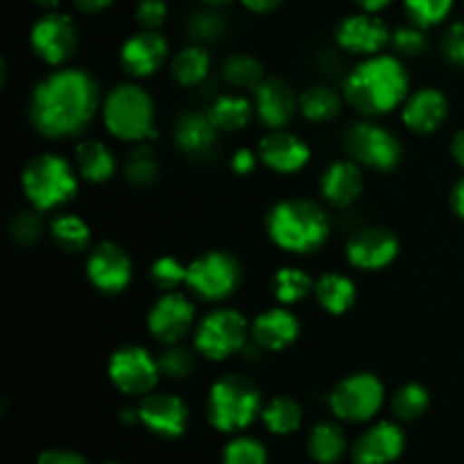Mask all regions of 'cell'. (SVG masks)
<instances>
[{
	"label": "cell",
	"mask_w": 464,
	"mask_h": 464,
	"mask_svg": "<svg viewBox=\"0 0 464 464\" xmlns=\"http://www.w3.org/2000/svg\"><path fill=\"white\" fill-rule=\"evenodd\" d=\"M98 109V82L82 68H57L34 86L27 116L41 136L62 140L84 134Z\"/></svg>",
	"instance_id": "obj_1"
},
{
	"label": "cell",
	"mask_w": 464,
	"mask_h": 464,
	"mask_svg": "<svg viewBox=\"0 0 464 464\" xmlns=\"http://www.w3.org/2000/svg\"><path fill=\"white\" fill-rule=\"evenodd\" d=\"M411 77L397 54L365 57L344 77V100L365 116H385L406 102Z\"/></svg>",
	"instance_id": "obj_2"
},
{
	"label": "cell",
	"mask_w": 464,
	"mask_h": 464,
	"mask_svg": "<svg viewBox=\"0 0 464 464\" xmlns=\"http://www.w3.org/2000/svg\"><path fill=\"white\" fill-rule=\"evenodd\" d=\"M266 229L272 243L284 252L313 254L329 240L331 222L317 202L284 199L270 208Z\"/></svg>",
	"instance_id": "obj_3"
},
{
	"label": "cell",
	"mask_w": 464,
	"mask_h": 464,
	"mask_svg": "<svg viewBox=\"0 0 464 464\" xmlns=\"http://www.w3.org/2000/svg\"><path fill=\"white\" fill-rule=\"evenodd\" d=\"M77 168L59 154L44 152L25 163L21 188L27 204L41 213L54 211L71 202L77 193Z\"/></svg>",
	"instance_id": "obj_4"
},
{
	"label": "cell",
	"mask_w": 464,
	"mask_h": 464,
	"mask_svg": "<svg viewBox=\"0 0 464 464\" xmlns=\"http://www.w3.org/2000/svg\"><path fill=\"white\" fill-rule=\"evenodd\" d=\"M261 390L243 374H227L208 390L207 415L213 429L222 433L243 430L263 412Z\"/></svg>",
	"instance_id": "obj_5"
},
{
	"label": "cell",
	"mask_w": 464,
	"mask_h": 464,
	"mask_svg": "<svg viewBox=\"0 0 464 464\" xmlns=\"http://www.w3.org/2000/svg\"><path fill=\"white\" fill-rule=\"evenodd\" d=\"M102 122L109 134L118 140H140L152 139L154 131V102L152 95L139 84H118L104 95L102 100Z\"/></svg>",
	"instance_id": "obj_6"
},
{
	"label": "cell",
	"mask_w": 464,
	"mask_h": 464,
	"mask_svg": "<svg viewBox=\"0 0 464 464\" xmlns=\"http://www.w3.org/2000/svg\"><path fill=\"white\" fill-rule=\"evenodd\" d=\"M249 329L252 324L236 308H216L199 320L195 329V349L207 361H227L247 347L252 340Z\"/></svg>",
	"instance_id": "obj_7"
},
{
	"label": "cell",
	"mask_w": 464,
	"mask_h": 464,
	"mask_svg": "<svg viewBox=\"0 0 464 464\" xmlns=\"http://www.w3.org/2000/svg\"><path fill=\"white\" fill-rule=\"evenodd\" d=\"M243 281V267L238 258L227 252H207L188 263L186 285L204 302L229 299Z\"/></svg>",
	"instance_id": "obj_8"
},
{
	"label": "cell",
	"mask_w": 464,
	"mask_h": 464,
	"mask_svg": "<svg viewBox=\"0 0 464 464\" xmlns=\"http://www.w3.org/2000/svg\"><path fill=\"white\" fill-rule=\"evenodd\" d=\"M344 150L349 159L379 172H390L401 163V140L383 125L361 121L353 122L344 134Z\"/></svg>",
	"instance_id": "obj_9"
},
{
	"label": "cell",
	"mask_w": 464,
	"mask_h": 464,
	"mask_svg": "<svg viewBox=\"0 0 464 464\" xmlns=\"http://www.w3.org/2000/svg\"><path fill=\"white\" fill-rule=\"evenodd\" d=\"M383 383L370 372H361L347 376L331 390L329 406L343 421H370L383 406Z\"/></svg>",
	"instance_id": "obj_10"
},
{
	"label": "cell",
	"mask_w": 464,
	"mask_h": 464,
	"mask_svg": "<svg viewBox=\"0 0 464 464\" xmlns=\"http://www.w3.org/2000/svg\"><path fill=\"white\" fill-rule=\"evenodd\" d=\"M161 376L159 358L139 344H125L109 358V379L122 394L130 397H145L154 392Z\"/></svg>",
	"instance_id": "obj_11"
},
{
	"label": "cell",
	"mask_w": 464,
	"mask_h": 464,
	"mask_svg": "<svg viewBox=\"0 0 464 464\" xmlns=\"http://www.w3.org/2000/svg\"><path fill=\"white\" fill-rule=\"evenodd\" d=\"M32 53L48 66H63L77 53L80 36L71 16L59 12H48L32 25L30 30Z\"/></svg>",
	"instance_id": "obj_12"
},
{
	"label": "cell",
	"mask_w": 464,
	"mask_h": 464,
	"mask_svg": "<svg viewBox=\"0 0 464 464\" xmlns=\"http://www.w3.org/2000/svg\"><path fill=\"white\" fill-rule=\"evenodd\" d=\"M86 276L100 293L121 295L131 284L134 266H131L130 254L121 245L104 240L86 254Z\"/></svg>",
	"instance_id": "obj_13"
},
{
	"label": "cell",
	"mask_w": 464,
	"mask_h": 464,
	"mask_svg": "<svg viewBox=\"0 0 464 464\" xmlns=\"http://www.w3.org/2000/svg\"><path fill=\"white\" fill-rule=\"evenodd\" d=\"M399 238L388 227H361L347 240V261L365 272H376L388 267L399 256Z\"/></svg>",
	"instance_id": "obj_14"
},
{
	"label": "cell",
	"mask_w": 464,
	"mask_h": 464,
	"mask_svg": "<svg viewBox=\"0 0 464 464\" xmlns=\"http://www.w3.org/2000/svg\"><path fill=\"white\" fill-rule=\"evenodd\" d=\"M392 30L374 14H352L335 27V44L349 54L374 57L390 45Z\"/></svg>",
	"instance_id": "obj_15"
},
{
	"label": "cell",
	"mask_w": 464,
	"mask_h": 464,
	"mask_svg": "<svg viewBox=\"0 0 464 464\" xmlns=\"http://www.w3.org/2000/svg\"><path fill=\"white\" fill-rule=\"evenodd\" d=\"M195 322V304L179 290L163 293L148 313V329L161 344H175L186 338Z\"/></svg>",
	"instance_id": "obj_16"
},
{
	"label": "cell",
	"mask_w": 464,
	"mask_h": 464,
	"mask_svg": "<svg viewBox=\"0 0 464 464\" xmlns=\"http://www.w3.org/2000/svg\"><path fill=\"white\" fill-rule=\"evenodd\" d=\"M139 420L150 433L175 440L188 426V406L172 392H150L139 403Z\"/></svg>",
	"instance_id": "obj_17"
},
{
	"label": "cell",
	"mask_w": 464,
	"mask_h": 464,
	"mask_svg": "<svg viewBox=\"0 0 464 464\" xmlns=\"http://www.w3.org/2000/svg\"><path fill=\"white\" fill-rule=\"evenodd\" d=\"M254 111L270 130H284L299 111V95L284 77H266L254 89Z\"/></svg>",
	"instance_id": "obj_18"
},
{
	"label": "cell",
	"mask_w": 464,
	"mask_h": 464,
	"mask_svg": "<svg viewBox=\"0 0 464 464\" xmlns=\"http://www.w3.org/2000/svg\"><path fill=\"white\" fill-rule=\"evenodd\" d=\"M258 159L263 166L279 175H295L311 161V148L297 134L285 130H272L258 143Z\"/></svg>",
	"instance_id": "obj_19"
},
{
	"label": "cell",
	"mask_w": 464,
	"mask_h": 464,
	"mask_svg": "<svg viewBox=\"0 0 464 464\" xmlns=\"http://www.w3.org/2000/svg\"><path fill=\"white\" fill-rule=\"evenodd\" d=\"M168 41L157 30L131 34L121 48V66L131 77H150L166 63Z\"/></svg>",
	"instance_id": "obj_20"
},
{
	"label": "cell",
	"mask_w": 464,
	"mask_h": 464,
	"mask_svg": "<svg viewBox=\"0 0 464 464\" xmlns=\"http://www.w3.org/2000/svg\"><path fill=\"white\" fill-rule=\"evenodd\" d=\"M406 435L394 421L370 426L352 449L353 464H392L403 453Z\"/></svg>",
	"instance_id": "obj_21"
},
{
	"label": "cell",
	"mask_w": 464,
	"mask_h": 464,
	"mask_svg": "<svg viewBox=\"0 0 464 464\" xmlns=\"http://www.w3.org/2000/svg\"><path fill=\"white\" fill-rule=\"evenodd\" d=\"M175 145L179 152L188 159H208L218 148V127L213 125L208 111H198L190 109L184 111L175 121V131H172Z\"/></svg>",
	"instance_id": "obj_22"
},
{
	"label": "cell",
	"mask_w": 464,
	"mask_h": 464,
	"mask_svg": "<svg viewBox=\"0 0 464 464\" xmlns=\"http://www.w3.org/2000/svg\"><path fill=\"white\" fill-rule=\"evenodd\" d=\"M299 331L302 329H299L297 315L290 308L276 306L263 311L252 322L249 335H252L254 347L263 352H281L299 338Z\"/></svg>",
	"instance_id": "obj_23"
},
{
	"label": "cell",
	"mask_w": 464,
	"mask_h": 464,
	"mask_svg": "<svg viewBox=\"0 0 464 464\" xmlns=\"http://www.w3.org/2000/svg\"><path fill=\"white\" fill-rule=\"evenodd\" d=\"M449 116V100L438 89H420L403 102V125L415 134H433Z\"/></svg>",
	"instance_id": "obj_24"
},
{
	"label": "cell",
	"mask_w": 464,
	"mask_h": 464,
	"mask_svg": "<svg viewBox=\"0 0 464 464\" xmlns=\"http://www.w3.org/2000/svg\"><path fill=\"white\" fill-rule=\"evenodd\" d=\"M365 188L361 163L353 159L331 163L320 179V193L329 204L338 208H347L356 202Z\"/></svg>",
	"instance_id": "obj_25"
},
{
	"label": "cell",
	"mask_w": 464,
	"mask_h": 464,
	"mask_svg": "<svg viewBox=\"0 0 464 464\" xmlns=\"http://www.w3.org/2000/svg\"><path fill=\"white\" fill-rule=\"evenodd\" d=\"M72 163H75L82 179L91 181V184H104L118 170V161L113 157V152L98 139L80 140L75 148Z\"/></svg>",
	"instance_id": "obj_26"
},
{
	"label": "cell",
	"mask_w": 464,
	"mask_h": 464,
	"mask_svg": "<svg viewBox=\"0 0 464 464\" xmlns=\"http://www.w3.org/2000/svg\"><path fill=\"white\" fill-rule=\"evenodd\" d=\"M313 293H315L317 304L331 315H343L356 304V285L349 276L338 275V272L322 275L315 281Z\"/></svg>",
	"instance_id": "obj_27"
},
{
	"label": "cell",
	"mask_w": 464,
	"mask_h": 464,
	"mask_svg": "<svg viewBox=\"0 0 464 464\" xmlns=\"http://www.w3.org/2000/svg\"><path fill=\"white\" fill-rule=\"evenodd\" d=\"M254 104L249 102V98L240 93H225L220 98L213 100V104L208 107V118H211L213 125L218 127V131H240L249 125L254 116Z\"/></svg>",
	"instance_id": "obj_28"
},
{
	"label": "cell",
	"mask_w": 464,
	"mask_h": 464,
	"mask_svg": "<svg viewBox=\"0 0 464 464\" xmlns=\"http://www.w3.org/2000/svg\"><path fill=\"white\" fill-rule=\"evenodd\" d=\"M343 111V98L329 84H313L299 93V113L311 122H329Z\"/></svg>",
	"instance_id": "obj_29"
},
{
	"label": "cell",
	"mask_w": 464,
	"mask_h": 464,
	"mask_svg": "<svg viewBox=\"0 0 464 464\" xmlns=\"http://www.w3.org/2000/svg\"><path fill=\"white\" fill-rule=\"evenodd\" d=\"M53 243L66 254H82L91 249V227L75 213H59L48 227Z\"/></svg>",
	"instance_id": "obj_30"
},
{
	"label": "cell",
	"mask_w": 464,
	"mask_h": 464,
	"mask_svg": "<svg viewBox=\"0 0 464 464\" xmlns=\"http://www.w3.org/2000/svg\"><path fill=\"white\" fill-rule=\"evenodd\" d=\"M211 71V54L204 45H188L179 50L170 62V75L179 86H199Z\"/></svg>",
	"instance_id": "obj_31"
},
{
	"label": "cell",
	"mask_w": 464,
	"mask_h": 464,
	"mask_svg": "<svg viewBox=\"0 0 464 464\" xmlns=\"http://www.w3.org/2000/svg\"><path fill=\"white\" fill-rule=\"evenodd\" d=\"M347 451L344 430L335 421H320L308 435V453L320 464H335Z\"/></svg>",
	"instance_id": "obj_32"
},
{
	"label": "cell",
	"mask_w": 464,
	"mask_h": 464,
	"mask_svg": "<svg viewBox=\"0 0 464 464\" xmlns=\"http://www.w3.org/2000/svg\"><path fill=\"white\" fill-rule=\"evenodd\" d=\"M222 80L236 91H254L266 80V71L263 63L249 54H231L222 63Z\"/></svg>",
	"instance_id": "obj_33"
},
{
	"label": "cell",
	"mask_w": 464,
	"mask_h": 464,
	"mask_svg": "<svg viewBox=\"0 0 464 464\" xmlns=\"http://www.w3.org/2000/svg\"><path fill=\"white\" fill-rule=\"evenodd\" d=\"M313 288H315V281L311 279L308 272L299 270V267H281L275 275V279H272L275 297L284 306H293V304L304 302L313 293Z\"/></svg>",
	"instance_id": "obj_34"
},
{
	"label": "cell",
	"mask_w": 464,
	"mask_h": 464,
	"mask_svg": "<svg viewBox=\"0 0 464 464\" xmlns=\"http://www.w3.org/2000/svg\"><path fill=\"white\" fill-rule=\"evenodd\" d=\"M263 421H266L267 430L275 435H290L302 426L304 412L295 399L290 397H276L263 408Z\"/></svg>",
	"instance_id": "obj_35"
},
{
	"label": "cell",
	"mask_w": 464,
	"mask_h": 464,
	"mask_svg": "<svg viewBox=\"0 0 464 464\" xmlns=\"http://www.w3.org/2000/svg\"><path fill=\"white\" fill-rule=\"evenodd\" d=\"M122 175L136 188L152 186L159 177V161L154 150L150 145H136V148H131L130 157L125 159V166H122Z\"/></svg>",
	"instance_id": "obj_36"
},
{
	"label": "cell",
	"mask_w": 464,
	"mask_h": 464,
	"mask_svg": "<svg viewBox=\"0 0 464 464\" xmlns=\"http://www.w3.org/2000/svg\"><path fill=\"white\" fill-rule=\"evenodd\" d=\"M186 32L198 45L216 44L227 34V18L218 14L216 9H198L186 21Z\"/></svg>",
	"instance_id": "obj_37"
},
{
	"label": "cell",
	"mask_w": 464,
	"mask_h": 464,
	"mask_svg": "<svg viewBox=\"0 0 464 464\" xmlns=\"http://www.w3.org/2000/svg\"><path fill=\"white\" fill-rule=\"evenodd\" d=\"M430 394L421 383H406L392 399V412L399 421H417L429 411Z\"/></svg>",
	"instance_id": "obj_38"
},
{
	"label": "cell",
	"mask_w": 464,
	"mask_h": 464,
	"mask_svg": "<svg viewBox=\"0 0 464 464\" xmlns=\"http://www.w3.org/2000/svg\"><path fill=\"white\" fill-rule=\"evenodd\" d=\"M403 7L411 23L429 30L451 14L453 0H403Z\"/></svg>",
	"instance_id": "obj_39"
},
{
	"label": "cell",
	"mask_w": 464,
	"mask_h": 464,
	"mask_svg": "<svg viewBox=\"0 0 464 464\" xmlns=\"http://www.w3.org/2000/svg\"><path fill=\"white\" fill-rule=\"evenodd\" d=\"M159 367H161V374L172 381L188 379L195 372V353L181 343L166 344V349L159 356Z\"/></svg>",
	"instance_id": "obj_40"
},
{
	"label": "cell",
	"mask_w": 464,
	"mask_h": 464,
	"mask_svg": "<svg viewBox=\"0 0 464 464\" xmlns=\"http://www.w3.org/2000/svg\"><path fill=\"white\" fill-rule=\"evenodd\" d=\"M45 227L44 220H41V211L36 208H23L9 222V236L16 245H23V247H30L36 240L44 236Z\"/></svg>",
	"instance_id": "obj_41"
},
{
	"label": "cell",
	"mask_w": 464,
	"mask_h": 464,
	"mask_svg": "<svg viewBox=\"0 0 464 464\" xmlns=\"http://www.w3.org/2000/svg\"><path fill=\"white\" fill-rule=\"evenodd\" d=\"M186 270L188 266H184L179 258L161 256L152 263L150 279L161 293H175L181 284H186Z\"/></svg>",
	"instance_id": "obj_42"
},
{
	"label": "cell",
	"mask_w": 464,
	"mask_h": 464,
	"mask_svg": "<svg viewBox=\"0 0 464 464\" xmlns=\"http://www.w3.org/2000/svg\"><path fill=\"white\" fill-rule=\"evenodd\" d=\"M390 45L397 53V57H420L429 48V36H426L424 27L411 23V25H401L392 30Z\"/></svg>",
	"instance_id": "obj_43"
},
{
	"label": "cell",
	"mask_w": 464,
	"mask_h": 464,
	"mask_svg": "<svg viewBox=\"0 0 464 464\" xmlns=\"http://www.w3.org/2000/svg\"><path fill=\"white\" fill-rule=\"evenodd\" d=\"M225 464H266L267 453L258 440L254 438H236L227 444L225 456H222Z\"/></svg>",
	"instance_id": "obj_44"
},
{
	"label": "cell",
	"mask_w": 464,
	"mask_h": 464,
	"mask_svg": "<svg viewBox=\"0 0 464 464\" xmlns=\"http://www.w3.org/2000/svg\"><path fill=\"white\" fill-rule=\"evenodd\" d=\"M166 16V0H139V5H136V23L140 25V30H159Z\"/></svg>",
	"instance_id": "obj_45"
},
{
	"label": "cell",
	"mask_w": 464,
	"mask_h": 464,
	"mask_svg": "<svg viewBox=\"0 0 464 464\" xmlns=\"http://www.w3.org/2000/svg\"><path fill=\"white\" fill-rule=\"evenodd\" d=\"M442 53L456 66L464 68V21L453 23L442 36Z\"/></svg>",
	"instance_id": "obj_46"
},
{
	"label": "cell",
	"mask_w": 464,
	"mask_h": 464,
	"mask_svg": "<svg viewBox=\"0 0 464 464\" xmlns=\"http://www.w3.org/2000/svg\"><path fill=\"white\" fill-rule=\"evenodd\" d=\"M258 161H261V159H258V152H252V150H247V148H240L234 152L229 166L238 177H247L256 170Z\"/></svg>",
	"instance_id": "obj_47"
},
{
	"label": "cell",
	"mask_w": 464,
	"mask_h": 464,
	"mask_svg": "<svg viewBox=\"0 0 464 464\" xmlns=\"http://www.w3.org/2000/svg\"><path fill=\"white\" fill-rule=\"evenodd\" d=\"M36 464H91V462L75 451H66V449H48V451L41 453Z\"/></svg>",
	"instance_id": "obj_48"
},
{
	"label": "cell",
	"mask_w": 464,
	"mask_h": 464,
	"mask_svg": "<svg viewBox=\"0 0 464 464\" xmlns=\"http://www.w3.org/2000/svg\"><path fill=\"white\" fill-rule=\"evenodd\" d=\"M281 3L284 0H243L245 9L252 14H272L281 7Z\"/></svg>",
	"instance_id": "obj_49"
},
{
	"label": "cell",
	"mask_w": 464,
	"mask_h": 464,
	"mask_svg": "<svg viewBox=\"0 0 464 464\" xmlns=\"http://www.w3.org/2000/svg\"><path fill=\"white\" fill-rule=\"evenodd\" d=\"M72 3H75V7L82 14H100L107 7H111L113 0H72Z\"/></svg>",
	"instance_id": "obj_50"
},
{
	"label": "cell",
	"mask_w": 464,
	"mask_h": 464,
	"mask_svg": "<svg viewBox=\"0 0 464 464\" xmlns=\"http://www.w3.org/2000/svg\"><path fill=\"white\" fill-rule=\"evenodd\" d=\"M451 207H453V213H456L458 218H462V220H464V177L460 181H458L456 186H453Z\"/></svg>",
	"instance_id": "obj_51"
},
{
	"label": "cell",
	"mask_w": 464,
	"mask_h": 464,
	"mask_svg": "<svg viewBox=\"0 0 464 464\" xmlns=\"http://www.w3.org/2000/svg\"><path fill=\"white\" fill-rule=\"evenodd\" d=\"M451 154L453 159H456V163L460 168H464V130H460L456 134V139H453V145H451Z\"/></svg>",
	"instance_id": "obj_52"
},
{
	"label": "cell",
	"mask_w": 464,
	"mask_h": 464,
	"mask_svg": "<svg viewBox=\"0 0 464 464\" xmlns=\"http://www.w3.org/2000/svg\"><path fill=\"white\" fill-rule=\"evenodd\" d=\"M390 3H392V0H356L358 7H361L362 12H367V14L381 12V9L388 7Z\"/></svg>",
	"instance_id": "obj_53"
},
{
	"label": "cell",
	"mask_w": 464,
	"mask_h": 464,
	"mask_svg": "<svg viewBox=\"0 0 464 464\" xmlns=\"http://www.w3.org/2000/svg\"><path fill=\"white\" fill-rule=\"evenodd\" d=\"M202 3L207 5V7H225V5L234 3V0H202Z\"/></svg>",
	"instance_id": "obj_54"
},
{
	"label": "cell",
	"mask_w": 464,
	"mask_h": 464,
	"mask_svg": "<svg viewBox=\"0 0 464 464\" xmlns=\"http://www.w3.org/2000/svg\"><path fill=\"white\" fill-rule=\"evenodd\" d=\"M34 3L41 5V7H45V9H54L59 3H62V0H34Z\"/></svg>",
	"instance_id": "obj_55"
},
{
	"label": "cell",
	"mask_w": 464,
	"mask_h": 464,
	"mask_svg": "<svg viewBox=\"0 0 464 464\" xmlns=\"http://www.w3.org/2000/svg\"><path fill=\"white\" fill-rule=\"evenodd\" d=\"M104 464H121V462H104Z\"/></svg>",
	"instance_id": "obj_56"
}]
</instances>
